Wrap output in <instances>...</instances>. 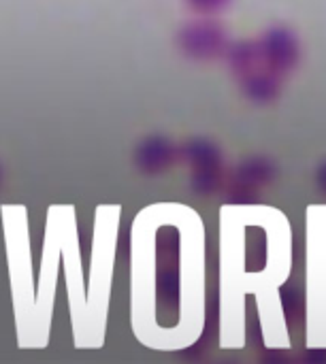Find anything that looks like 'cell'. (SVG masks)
Instances as JSON below:
<instances>
[{"label":"cell","mask_w":326,"mask_h":364,"mask_svg":"<svg viewBox=\"0 0 326 364\" xmlns=\"http://www.w3.org/2000/svg\"><path fill=\"white\" fill-rule=\"evenodd\" d=\"M224 32L216 21H192L179 32V45L188 55L209 58L222 47Z\"/></svg>","instance_id":"9"},{"label":"cell","mask_w":326,"mask_h":364,"mask_svg":"<svg viewBox=\"0 0 326 364\" xmlns=\"http://www.w3.org/2000/svg\"><path fill=\"white\" fill-rule=\"evenodd\" d=\"M167 224V203L141 211L130 228V331L139 346L162 354L164 328L158 318V235Z\"/></svg>","instance_id":"3"},{"label":"cell","mask_w":326,"mask_h":364,"mask_svg":"<svg viewBox=\"0 0 326 364\" xmlns=\"http://www.w3.org/2000/svg\"><path fill=\"white\" fill-rule=\"evenodd\" d=\"M2 224H4L6 271H9L17 348L19 350H47L49 341L41 335L38 320H36V301H34L36 282L32 273V252H30L26 209L4 207Z\"/></svg>","instance_id":"4"},{"label":"cell","mask_w":326,"mask_h":364,"mask_svg":"<svg viewBox=\"0 0 326 364\" xmlns=\"http://www.w3.org/2000/svg\"><path fill=\"white\" fill-rule=\"evenodd\" d=\"M188 2L199 11H216V9L224 6L226 0H188Z\"/></svg>","instance_id":"10"},{"label":"cell","mask_w":326,"mask_h":364,"mask_svg":"<svg viewBox=\"0 0 326 364\" xmlns=\"http://www.w3.org/2000/svg\"><path fill=\"white\" fill-rule=\"evenodd\" d=\"M252 243V205H226L220 213V350H243L248 341L246 301L254 296L265 350H290L282 288L293 275V230L288 218L256 205Z\"/></svg>","instance_id":"1"},{"label":"cell","mask_w":326,"mask_h":364,"mask_svg":"<svg viewBox=\"0 0 326 364\" xmlns=\"http://www.w3.org/2000/svg\"><path fill=\"white\" fill-rule=\"evenodd\" d=\"M62 256H60V241H58V228L51 218L47 215L45 224V237H43V250H41V271L36 275V320L41 335L49 341L51 337V322H53V307H56V290H58V273H60Z\"/></svg>","instance_id":"8"},{"label":"cell","mask_w":326,"mask_h":364,"mask_svg":"<svg viewBox=\"0 0 326 364\" xmlns=\"http://www.w3.org/2000/svg\"><path fill=\"white\" fill-rule=\"evenodd\" d=\"M120 207H98L92 230L90 275L85 284V348L100 350L107 339L115 252H117Z\"/></svg>","instance_id":"5"},{"label":"cell","mask_w":326,"mask_h":364,"mask_svg":"<svg viewBox=\"0 0 326 364\" xmlns=\"http://www.w3.org/2000/svg\"><path fill=\"white\" fill-rule=\"evenodd\" d=\"M49 213L58 228L73 346L75 350H83L85 348V279H83V267H81L77 220L70 207H51Z\"/></svg>","instance_id":"7"},{"label":"cell","mask_w":326,"mask_h":364,"mask_svg":"<svg viewBox=\"0 0 326 364\" xmlns=\"http://www.w3.org/2000/svg\"><path fill=\"white\" fill-rule=\"evenodd\" d=\"M305 348L326 350V207L307 209L305 226Z\"/></svg>","instance_id":"6"},{"label":"cell","mask_w":326,"mask_h":364,"mask_svg":"<svg viewBox=\"0 0 326 364\" xmlns=\"http://www.w3.org/2000/svg\"><path fill=\"white\" fill-rule=\"evenodd\" d=\"M167 222L177 232L179 279L177 320L164 328L162 354L184 352L196 346L207 324V256H205V226L196 211L184 205L167 203Z\"/></svg>","instance_id":"2"}]
</instances>
